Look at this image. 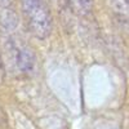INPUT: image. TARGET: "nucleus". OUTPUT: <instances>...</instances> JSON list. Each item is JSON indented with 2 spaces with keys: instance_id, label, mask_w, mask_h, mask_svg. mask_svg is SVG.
I'll return each instance as SVG.
<instances>
[{
  "instance_id": "nucleus-2",
  "label": "nucleus",
  "mask_w": 129,
  "mask_h": 129,
  "mask_svg": "<svg viewBox=\"0 0 129 129\" xmlns=\"http://www.w3.org/2000/svg\"><path fill=\"white\" fill-rule=\"evenodd\" d=\"M13 52H14V63L21 72L28 74L34 71L36 63L34 50L27 45H14Z\"/></svg>"
},
{
  "instance_id": "nucleus-3",
  "label": "nucleus",
  "mask_w": 129,
  "mask_h": 129,
  "mask_svg": "<svg viewBox=\"0 0 129 129\" xmlns=\"http://www.w3.org/2000/svg\"><path fill=\"white\" fill-rule=\"evenodd\" d=\"M18 23V17L10 0H0V25L12 30Z\"/></svg>"
},
{
  "instance_id": "nucleus-1",
  "label": "nucleus",
  "mask_w": 129,
  "mask_h": 129,
  "mask_svg": "<svg viewBox=\"0 0 129 129\" xmlns=\"http://www.w3.org/2000/svg\"><path fill=\"white\" fill-rule=\"evenodd\" d=\"M27 26L32 35L44 40L50 35L52 17L44 0H21Z\"/></svg>"
},
{
  "instance_id": "nucleus-5",
  "label": "nucleus",
  "mask_w": 129,
  "mask_h": 129,
  "mask_svg": "<svg viewBox=\"0 0 129 129\" xmlns=\"http://www.w3.org/2000/svg\"><path fill=\"white\" fill-rule=\"evenodd\" d=\"M67 5L75 14L88 16L93 9V0H66Z\"/></svg>"
},
{
  "instance_id": "nucleus-4",
  "label": "nucleus",
  "mask_w": 129,
  "mask_h": 129,
  "mask_svg": "<svg viewBox=\"0 0 129 129\" xmlns=\"http://www.w3.org/2000/svg\"><path fill=\"white\" fill-rule=\"evenodd\" d=\"M111 9L117 22L129 31V0H111Z\"/></svg>"
},
{
  "instance_id": "nucleus-6",
  "label": "nucleus",
  "mask_w": 129,
  "mask_h": 129,
  "mask_svg": "<svg viewBox=\"0 0 129 129\" xmlns=\"http://www.w3.org/2000/svg\"><path fill=\"white\" fill-rule=\"evenodd\" d=\"M2 74H3V71H2V66H0V78H2Z\"/></svg>"
}]
</instances>
